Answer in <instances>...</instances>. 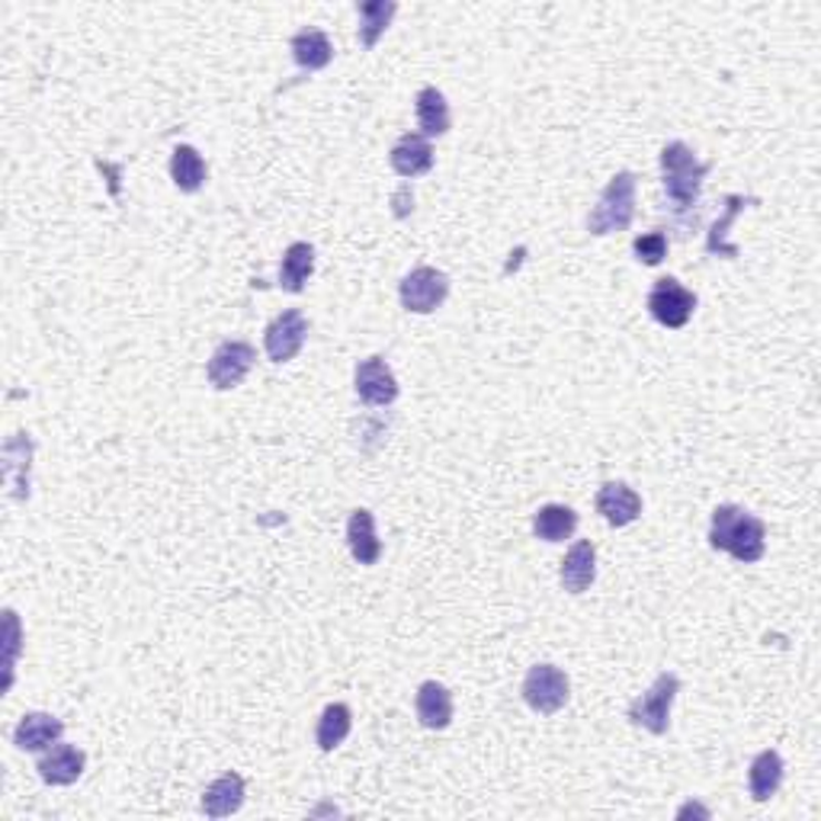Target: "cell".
I'll use <instances>...</instances> for the list:
<instances>
[{
	"label": "cell",
	"mask_w": 821,
	"mask_h": 821,
	"mask_svg": "<svg viewBox=\"0 0 821 821\" xmlns=\"http://www.w3.org/2000/svg\"><path fill=\"white\" fill-rule=\"evenodd\" d=\"M254 360H257V350L251 344H244V340H225L212 354L206 376H209L212 389L229 392V389H238L248 379V372L254 369Z\"/></svg>",
	"instance_id": "8"
},
{
	"label": "cell",
	"mask_w": 821,
	"mask_h": 821,
	"mask_svg": "<svg viewBox=\"0 0 821 821\" xmlns=\"http://www.w3.org/2000/svg\"><path fill=\"white\" fill-rule=\"evenodd\" d=\"M632 219H635V173L620 170L591 209L588 231L597 238L610 231H625L632 225Z\"/></svg>",
	"instance_id": "3"
},
{
	"label": "cell",
	"mask_w": 821,
	"mask_h": 821,
	"mask_svg": "<svg viewBox=\"0 0 821 821\" xmlns=\"http://www.w3.org/2000/svg\"><path fill=\"white\" fill-rule=\"evenodd\" d=\"M350 728H354V713H350V706H347V703H330V706H325L322 719H318L315 741H318L322 751H334L337 745L347 741Z\"/></svg>",
	"instance_id": "25"
},
{
	"label": "cell",
	"mask_w": 821,
	"mask_h": 821,
	"mask_svg": "<svg viewBox=\"0 0 821 821\" xmlns=\"http://www.w3.org/2000/svg\"><path fill=\"white\" fill-rule=\"evenodd\" d=\"M357 13H360V42L366 49H372L379 42V35L389 30L392 17L398 13V3L394 0H362Z\"/></svg>",
	"instance_id": "26"
},
{
	"label": "cell",
	"mask_w": 821,
	"mask_h": 821,
	"mask_svg": "<svg viewBox=\"0 0 821 821\" xmlns=\"http://www.w3.org/2000/svg\"><path fill=\"white\" fill-rule=\"evenodd\" d=\"M315 270V248L308 241H296L286 248L283 254V263H280V286L286 293H302L308 276Z\"/></svg>",
	"instance_id": "19"
},
{
	"label": "cell",
	"mask_w": 821,
	"mask_h": 821,
	"mask_svg": "<svg viewBox=\"0 0 821 821\" xmlns=\"http://www.w3.org/2000/svg\"><path fill=\"white\" fill-rule=\"evenodd\" d=\"M649 312H652V318H655L657 325L677 330L684 328L693 318V312H696V296H693L681 280L661 276L655 286H652V293H649Z\"/></svg>",
	"instance_id": "7"
},
{
	"label": "cell",
	"mask_w": 821,
	"mask_h": 821,
	"mask_svg": "<svg viewBox=\"0 0 821 821\" xmlns=\"http://www.w3.org/2000/svg\"><path fill=\"white\" fill-rule=\"evenodd\" d=\"M305 337H308V322L298 308H286L283 315H276L266 330H263V347H266V357L273 362H290L296 360L298 350L305 347Z\"/></svg>",
	"instance_id": "9"
},
{
	"label": "cell",
	"mask_w": 821,
	"mask_h": 821,
	"mask_svg": "<svg viewBox=\"0 0 821 821\" xmlns=\"http://www.w3.org/2000/svg\"><path fill=\"white\" fill-rule=\"evenodd\" d=\"M354 389L360 394L362 404L369 408H386L398 398V379L389 369V362L382 357H369L357 366V376H354Z\"/></svg>",
	"instance_id": "10"
},
{
	"label": "cell",
	"mask_w": 821,
	"mask_h": 821,
	"mask_svg": "<svg viewBox=\"0 0 821 821\" xmlns=\"http://www.w3.org/2000/svg\"><path fill=\"white\" fill-rule=\"evenodd\" d=\"M597 578V549L591 539H578L561 559L559 581L568 593H585Z\"/></svg>",
	"instance_id": "13"
},
{
	"label": "cell",
	"mask_w": 821,
	"mask_h": 821,
	"mask_svg": "<svg viewBox=\"0 0 821 821\" xmlns=\"http://www.w3.org/2000/svg\"><path fill=\"white\" fill-rule=\"evenodd\" d=\"M780 783H783V757L777 751H760L748 770V789L755 802H767L770 796H777Z\"/></svg>",
	"instance_id": "20"
},
{
	"label": "cell",
	"mask_w": 821,
	"mask_h": 821,
	"mask_svg": "<svg viewBox=\"0 0 821 821\" xmlns=\"http://www.w3.org/2000/svg\"><path fill=\"white\" fill-rule=\"evenodd\" d=\"M414 709H418L421 725L430 728V731H440V728H446V725L453 723V696H450V691L443 684H436V681L421 684L418 699H414Z\"/></svg>",
	"instance_id": "18"
},
{
	"label": "cell",
	"mask_w": 821,
	"mask_h": 821,
	"mask_svg": "<svg viewBox=\"0 0 821 821\" xmlns=\"http://www.w3.org/2000/svg\"><path fill=\"white\" fill-rule=\"evenodd\" d=\"M293 59L305 71H318V67L330 65L334 45H330V39L322 30H298L293 35Z\"/></svg>",
	"instance_id": "24"
},
{
	"label": "cell",
	"mask_w": 821,
	"mask_h": 821,
	"mask_svg": "<svg viewBox=\"0 0 821 821\" xmlns=\"http://www.w3.org/2000/svg\"><path fill=\"white\" fill-rule=\"evenodd\" d=\"M597 514H603V520L610 526H629L632 520H639L642 514V497L632 492L625 482H607L600 492H597Z\"/></svg>",
	"instance_id": "12"
},
{
	"label": "cell",
	"mask_w": 821,
	"mask_h": 821,
	"mask_svg": "<svg viewBox=\"0 0 821 821\" xmlns=\"http://www.w3.org/2000/svg\"><path fill=\"white\" fill-rule=\"evenodd\" d=\"M170 177L180 193H197L206 183V161L193 145H177L170 158Z\"/></svg>",
	"instance_id": "23"
},
{
	"label": "cell",
	"mask_w": 821,
	"mask_h": 821,
	"mask_svg": "<svg viewBox=\"0 0 821 821\" xmlns=\"http://www.w3.org/2000/svg\"><path fill=\"white\" fill-rule=\"evenodd\" d=\"M748 202H755V199H745V197H725V215L713 225L709 231V241H706V251L709 254H723V257H738V248H731V244H725V234L731 229V222H735V215L748 206Z\"/></svg>",
	"instance_id": "27"
},
{
	"label": "cell",
	"mask_w": 821,
	"mask_h": 821,
	"mask_svg": "<svg viewBox=\"0 0 821 821\" xmlns=\"http://www.w3.org/2000/svg\"><path fill=\"white\" fill-rule=\"evenodd\" d=\"M65 735V725L62 719L49 716V713H27L17 731H13V745L20 751H45L52 745H59V738Z\"/></svg>",
	"instance_id": "14"
},
{
	"label": "cell",
	"mask_w": 821,
	"mask_h": 821,
	"mask_svg": "<svg viewBox=\"0 0 821 821\" xmlns=\"http://www.w3.org/2000/svg\"><path fill=\"white\" fill-rule=\"evenodd\" d=\"M389 161H392V170L398 177H421V173H428L430 167H433V148H430V141L424 135L408 131V135H401L394 141Z\"/></svg>",
	"instance_id": "15"
},
{
	"label": "cell",
	"mask_w": 821,
	"mask_h": 821,
	"mask_svg": "<svg viewBox=\"0 0 821 821\" xmlns=\"http://www.w3.org/2000/svg\"><path fill=\"white\" fill-rule=\"evenodd\" d=\"M401 305L414 315H430L436 312L446 296H450V276L433 270V266H414L404 280H401Z\"/></svg>",
	"instance_id": "6"
},
{
	"label": "cell",
	"mask_w": 821,
	"mask_h": 821,
	"mask_svg": "<svg viewBox=\"0 0 821 821\" xmlns=\"http://www.w3.org/2000/svg\"><path fill=\"white\" fill-rule=\"evenodd\" d=\"M709 546L719 552H728L731 559L745 561V565H755L767 552V526L738 504H719L713 511Z\"/></svg>",
	"instance_id": "1"
},
{
	"label": "cell",
	"mask_w": 821,
	"mask_h": 821,
	"mask_svg": "<svg viewBox=\"0 0 821 821\" xmlns=\"http://www.w3.org/2000/svg\"><path fill=\"white\" fill-rule=\"evenodd\" d=\"M681 693V677L677 674H657V681L642 693L639 699H632L629 706V723L652 731V735H664L671 728V706L674 696Z\"/></svg>",
	"instance_id": "4"
},
{
	"label": "cell",
	"mask_w": 821,
	"mask_h": 821,
	"mask_svg": "<svg viewBox=\"0 0 821 821\" xmlns=\"http://www.w3.org/2000/svg\"><path fill=\"white\" fill-rule=\"evenodd\" d=\"M575 529H578V514L565 504H546L533 517V533L543 543H565V539H571Z\"/></svg>",
	"instance_id": "21"
},
{
	"label": "cell",
	"mask_w": 821,
	"mask_h": 821,
	"mask_svg": "<svg viewBox=\"0 0 821 821\" xmlns=\"http://www.w3.org/2000/svg\"><path fill=\"white\" fill-rule=\"evenodd\" d=\"M244 806V780L238 773H222L202 792V812L209 819H229Z\"/></svg>",
	"instance_id": "16"
},
{
	"label": "cell",
	"mask_w": 821,
	"mask_h": 821,
	"mask_svg": "<svg viewBox=\"0 0 821 821\" xmlns=\"http://www.w3.org/2000/svg\"><path fill=\"white\" fill-rule=\"evenodd\" d=\"M661 170H664V193H667L671 209H677V212L693 209L699 199L703 177L709 173V165L696 161V155L684 141H671L661 151Z\"/></svg>",
	"instance_id": "2"
},
{
	"label": "cell",
	"mask_w": 821,
	"mask_h": 821,
	"mask_svg": "<svg viewBox=\"0 0 821 821\" xmlns=\"http://www.w3.org/2000/svg\"><path fill=\"white\" fill-rule=\"evenodd\" d=\"M632 251H635V257L645 263V266H657V263L667 257V234H664V231L639 234V238L632 241Z\"/></svg>",
	"instance_id": "28"
},
{
	"label": "cell",
	"mask_w": 821,
	"mask_h": 821,
	"mask_svg": "<svg viewBox=\"0 0 821 821\" xmlns=\"http://www.w3.org/2000/svg\"><path fill=\"white\" fill-rule=\"evenodd\" d=\"M84 767H87V757H84L81 748H74V745H52V751L39 760L35 770H39V777L49 787H71V783L81 780Z\"/></svg>",
	"instance_id": "11"
},
{
	"label": "cell",
	"mask_w": 821,
	"mask_h": 821,
	"mask_svg": "<svg viewBox=\"0 0 821 821\" xmlns=\"http://www.w3.org/2000/svg\"><path fill=\"white\" fill-rule=\"evenodd\" d=\"M571 696V687H568V677L565 671L556 667V664H536L529 667L524 681V699L526 706L539 716H552L559 713L561 706L568 703Z\"/></svg>",
	"instance_id": "5"
},
{
	"label": "cell",
	"mask_w": 821,
	"mask_h": 821,
	"mask_svg": "<svg viewBox=\"0 0 821 821\" xmlns=\"http://www.w3.org/2000/svg\"><path fill=\"white\" fill-rule=\"evenodd\" d=\"M347 546H350V556L360 565H376L382 556V543L376 536V520L366 507L354 511L347 520Z\"/></svg>",
	"instance_id": "17"
},
{
	"label": "cell",
	"mask_w": 821,
	"mask_h": 821,
	"mask_svg": "<svg viewBox=\"0 0 821 821\" xmlns=\"http://www.w3.org/2000/svg\"><path fill=\"white\" fill-rule=\"evenodd\" d=\"M414 113H418V126L424 131V138H440L450 131V103L436 87H424L418 94Z\"/></svg>",
	"instance_id": "22"
},
{
	"label": "cell",
	"mask_w": 821,
	"mask_h": 821,
	"mask_svg": "<svg viewBox=\"0 0 821 821\" xmlns=\"http://www.w3.org/2000/svg\"><path fill=\"white\" fill-rule=\"evenodd\" d=\"M7 617V687H10V681H13V661H17V652H20V620H17V613L13 610H7L3 613Z\"/></svg>",
	"instance_id": "29"
}]
</instances>
